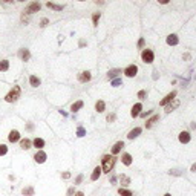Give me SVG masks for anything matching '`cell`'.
Here are the masks:
<instances>
[{"label": "cell", "mask_w": 196, "mask_h": 196, "mask_svg": "<svg viewBox=\"0 0 196 196\" xmlns=\"http://www.w3.org/2000/svg\"><path fill=\"white\" fill-rule=\"evenodd\" d=\"M81 181H83V175H78L75 179V184H81Z\"/></svg>", "instance_id": "f35d334b"}, {"label": "cell", "mask_w": 196, "mask_h": 196, "mask_svg": "<svg viewBox=\"0 0 196 196\" xmlns=\"http://www.w3.org/2000/svg\"><path fill=\"white\" fill-rule=\"evenodd\" d=\"M164 196H172V195H170V193H166V195H164Z\"/></svg>", "instance_id": "bcb514c9"}, {"label": "cell", "mask_w": 196, "mask_h": 196, "mask_svg": "<svg viewBox=\"0 0 196 196\" xmlns=\"http://www.w3.org/2000/svg\"><path fill=\"white\" fill-rule=\"evenodd\" d=\"M40 8H41V5L38 2H31V3H28V6H26V9L23 12H25V15H31L34 12H38Z\"/></svg>", "instance_id": "277c9868"}, {"label": "cell", "mask_w": 196, "mask_h": 196, "mask_svg": "<svg viewBox=\"0 0 196 196\" xmlns=\"http://www.w3.org/2000/svg\"><path fill=\"white\" fill-rule=\"evenodd\" d=\"M22 195L23 196H34V187H25L22 190Z\"/></svg>", "instance_id": "4316f807"}, {"label": "cell", "mask_w": 196, "mask_h": 196, "mask_svg": "<svg viewBox=\"0 0 196 196\" xmlns=\"http://www.w3.org/2000/svg\"><path fill=\"white\" fill-rule=\"evenodd\" d=\"M121 84V80H113V81H112V86L113 87H118Z\"/></svg>", "instance_id": "8d00e7d4"}, {"label": "cell", "mask_w": 196, "mask_h": 196, "mask_svg": "<svg viewBox=\"0 0 196 196\" xmlns=\"http://www.w3.org/2000/svg\"><path fill=\"white\" fill-rule=\"evenodd\" d=\"M46 158H48L46 152H43V150H38V152L34 155V161L37 163V164H43L44 161H46Z\"/></svg>", "instance_id": "8992f818"}, {"label": "cell", "mask_w": 196, "mask_h": 196, "mask_svg": "<svg viewBox=\"0 0 196 196\" xmlns=\"http://www.w3.org/2000/svg\"><path fill=\"white\" fill-rule=\"evenodd\" d=\"M118 179H120V182H121L123 187H127V185L130 184V178H129L127 175H120Z\"/></svg>", "instance_id": "ffe728a7"}, {"label": "cell", "mask_w": 196, "mask_h": 196, "mask_svg": "<svg viewBox=\"0 0 196 196\" xmlns=\"http://www.w3.org/2000/svg\"><path fill=\"white\" fill-rule=\"evenodd\" d=\"M29 84H31L32 87H38V86L41 84V81H40V78H38L37 75H31V77H29Z\"/></svg>", "instance_id": "5bb4252c"}, {"label": "cell", "mask_w": 196, "mask_h": 196, "mask_svg": "<svg viewBox=\"0 0 196 196\" xmlns=\"http://www.w3.org/2000/svg\"><path fill=\"white\" fill-rule=\"evenodd\" d=\"M179 141L182 142V144H187V142L190 141V133L189 132H181L179 133Z\"/></svg>", "instance_id": "d6986e66"}, {"label": "cell", "mask_w": 196, "mask_h": 196, "mask_svg": "<svg viewBox=\"0 0 196 196\" xmlns=\"http://www.w3.org/2000/svg\"><path fill=\"white\" fill-rule=\"evenodd\" d=\"M20 147H22L23 150H29V149L32 147V141H31L29 138H23V139H20Z\"/></svg>", "instance_id": "7c38bea8"}, {"label": "cell", "mask_w": 196, "mask_h": 196, "mask_svg": "<svg viewBox=\"0 0 196 196\" xmlns=\"http://www.w3.org/2000/svg\"><path fill=\"white\" fill-rule=\"evenodd\" d=\"M121 163H123L124 166H130V164H132V155H130V153H123Z\"/></svg>", "instance_id": "e0dca14e"}, {"label": "cell", "mask_w": 196, "mask_h": 196, "mask_svg": "<svg viewBox=\"0 0 196 196\" xmlns=\"http://www.w3.org/2000/svg\"><path fill=\"white\" fill-rule=\"evenodd\" d=\"M141 58L144 63L150 65V63H153V58H155V54H153V51L152 49H142L141 52Z\"/></svg>", "instance_id": "3957f363"}, {"label": "cell", "mask_w": 196, "mask_h": 196, "mask_svg": "<svg viewBox=\"0 0 196 196\" xmlns=\"http://www.w3.org/2000/svg\"><path fill=\"white\" fill-rule=\"evenodd\" d=\"M100 17H101V14H100V12H95V14L92 15V23H94V26H97V25H98V20H100Z\"/></svg>", "instance_id": "f546056e"}, {"label": "cell", "mask_w": 196, "mask_h": 196, "mask_svg": "<svg viewBox=\"0 0 196 196\" xmlns=\"http://www.w3.org/2000/svg\"><path fill=\"white\" fill-rule=\"evenodd\" d=\"M136 74H138V68L135 65H130V66H127L126 69H124V75L129 77V78H133Z\"/></svg>", "instance_id": "5b68a950"}, {"label": "cell", "mask_w": 196, "mask_h": 196, "mask_svg": "<svg viewBox=\"0 0 196 196\" xmlns=\"http://www.w3.org/2000/svg\"><path fill=\"white\" fill-rule=\"evenodd\" d=\"M34 129V124H28V130H32Z\"/></svg>", "instance_id": "ee69618b"}, {"label": "cell", "mask_w": 196, "mask_h": 196, "mask_svg": "<svg viewBox=\"0 0 196 196\" xmlns=\"http://www.w3.org/2000/svg\"><path fill=\"white\" fill-rule=\"evenodd\" d=\"M178 106H179V101H178L176 98H175V100H173V103H170V104L167 106V112H172V110H175V109L178 107Z\"/></svg>", "instance_id": "83f0119b"}, {"label": "cell", "mask_w": 196, "mask_h": 196, "mask_svg": "<svg viewBox=\"0 0 196 196\" xmlns=\"http://www.w3.org/2000/svg\"><path fill=\"white\" fill-rule=\"evenodd\" d=\"M61 176H63V179H68V178H70V173H69V172H65Z\"/></svg>", "instance_id": "b9f144b4"}, {"label": "cell", "mask_w": 196, "mask_h": 196, "mask_svg": "<svg viewBox=\"0 0 196 196\" xmlns=\"http://www.w3.org/2000/svg\"><path fill=\"white\" fill-rule=\"evenodd\" d=\"M101 173H103L101 167H95V168H94V172H92V175H91V179H92V181H97L98 178L101 176Z\"/></svg>", "instance_id": "2e32d148"}, {"label": "cell", "mask_w": 196, "mask_h": 196, "mask_svg": "<svg viewBox=\"0 0 196 196\" xmlns=\"http://www.w3.org/2000/svg\"><path fill=\"white\" fill-rule=\"evenodd\" d=\"M48 23H49V20H48V19H41L40 26H41V28H44V26H48Z\"/></svg>", "instance_id": "d590c367"}, {"label": "cell", "mask_w": 196, "mask_h": 196, "mask_svg": "<svg viewBox=\"0 0 196 196\" xmlns=\"http://www.w3.org/2000/svg\"><path fill=\"white\" fill-rule=\"evenodd\" d=\"M141 110H142V104H141V103H136V104L132 107V110H130L132 118H135V117H138V115H141Z\"/></svg>", "instance_id": "9c48e42d"}, {"label": "cell", "mask_w": 196, "mask_h": 196, "mask_svg": "<svg viewBox=\"0 0 196 196\" xmlns=\"http://www.w3.org/2000/svg\"><path fill=\"white\" fill-rule=\"evenodd\" d=\"M74 196H84V193H83V192H75Z\"/></svg>", "instance_id": "7bdbcfd3"}, {"label": "cell", "mask_w": 196, "mask_h": 196, "mask_svg": "<svg viewBox=\"0 0 196 196\" xmlns=\"http://www.w3.org/2000/svg\"><path fill=\"white\" fill-rule=\"evenodd\" d=\"M77 135H78V136H84V135H86V130H84L83 127H78V130H77Z\"/></svg>", "instance_id": "836d02e7"}, {"label": "cell", "mask_w": 196, "mask_h": 196, "mask_svg": "<svg viewBox=\"0 0 196 196\" xmlns=\"http://www.w3.org/2000/svg\"><path fill=\"white\" fill-rule=\"evenodd\" d=\"M144 44H146L144 38H139V41H138V48H144Z\"/></svg>", "instance_id": "74e56055"}, {"label": "cell", "mask_w": 196, "mask_h": 196, "mask_svg": "<svg viewBox=\"0 0 196 196\" xmlns=\"http://www.w3.org/2000/svg\"><path fill=\"white\" fill-rule=\"evenodd\" d=\"M115 118H117V117H115V113L107 115V123H113V121H115Z\"/></svg>", "instance_id": "e575fe53"}, {"label": "cell", "mask_w": 196, "mask_h": 196, "mask_svg": "<svg viewBox=\"0 0 196 196\" xmlns=\"http://www.w3.org/2000/svg\"><path fill=\"white\" fill-rule=\"evenodd\" d=\"M192 172H196V164H193V166H192Z\"/></svg>", "instance_id": "f6af8a7d"}, {"label": "cell", "mask_w": 196, "mask_h": 196, "mask_svg": "<svg viewBox=\"0 0 196 196\" xmlns=\"http://www.w3.org/2000/svg\"><path fill=\"white\" fill-rule=\"evenodd\" d=\"M104 109H106V104H104V101L98 100V101L95 103V110H97L98 113H101V112H104Z\"/></svg>", "instance_id": "603a6c76"}, {"label": "cell", "mask_w": 196, "mask_h": 196, "mask_svg": "<svg viewBox=\"0 0 196 196\" xmlns=\"http://www.w3.org/2000/svg\"><path fill=\"white\" fill-rule=\"evenodd\" d=\"M20 94H22L20 86H12V89L6 94L5 101H6V103H14V101H17V100L20 98Z\"/></svg>", "instance_id": "7a4b0ae2"}, {"label": "cell", "mask_w": 196, "mask_h": 196, "mask_svg": "<svg viewBox=\"0 0 196 196\" xmlns=\"http://www.w3.org/2000/svg\"><path fill=\"white\" fill-rule=\"evenodd\" d=\"M120 72H121V70H120V69H112V70H110V72L107 74V77H109V78H115V77H117V75H118Z\"/></svg>", "instance_id": "4dcf8cb0"}, {"label": "cell", "mask_w": 196, "mask_h": 196, "mask_svg": "<svg viewBox=\"0 0 196 196\" xmlns=\"http://www.w3.org/2000/svg\"><path fill=\"white\" fill-rule=\"evenodd\" d=\"M91 78H92V75H91V72H89V70L78 74V81H80V83H86V81H89Z\"/></svg>", "instance_id": "8fae6325"}, {"label": "cell", "mask_w": 196, "mask_h": 196, "mask_svg": "<svg viewBox=\"0 0 196 196\" xmlns=\"http://www.w3.org/2000/svg\"><path fill=\"white\" fill-rule=\"evenodd\" d=\"M150 113H152V110H147V112H141V117H142V118H146V117H149Z\"/></svg>", "instance_id": "60d3db41"}, {"label": "cell", "mask_w": 196, "mask_h": 196, "mask_svg": "<svg viewBox=\"0 0 196 196\" xmlns=\"http://www.w3.org/2000/svg\"><path fill=\"white\" fill-rule=\"evenodd\" d=\"M19 55L23 61H29V58H31V52L28 51V49H25V48H22V49H19Z\"/></svg>", "instance_id": "ba28073f"}, {"label": "cell", "mask_w": 196, "mask_h": 196, "mask_svg": "<svg viewBox=\"0 0 196 196\" xmlns=\"http://www.w3.org/2000/svg\"><path fill=\"white\" fill-rule=\"evenodd\" d=\"M175 97H176V92L173 91V92L168 94V95H167V97H166V98H164V100H163L161 103H159V104H161V106H167L170 101H173V100H175Z\"/></svg>", "instance_id": "4fadbf2b"}, {"label": "cell", "mask_w": 196, "mask_h": 196, "mask_svg": "<svg viewBox=\"0 0 196 196\" xmlns=\"http://www.w3.org/2000/svg\"><path fill=\"white\" fill-rule=\"evenodd\" d=\"M74 195H75V190H74V187H70L68 190V196H74Z\"/></svg>", "instance_id": "ab89813d"}, {"label": "cell", "mask_w": 196, "mask_h": 196, "mask_svg": "<svg viewBox=\"0 0 196 196\" xmlns=\"http://www.w3.org/2000/svg\"><path fill=\"white\" fill-rule=\"evenodd\" d=\"M9 69V61L8 60H2L0 61V72H6Z\"/></svg>", "instance_id": "484cf974"}, {"label": "cell", "mask_w": 196, "mask_h": 196, "mask_svg": "<svg viewBox=\"0 0 196 196\" xmlns=\"http://www.w3.org/2000/svg\"><path fill=\"white\" fill-rule=\"evenodd\" d=\"M46 6L49 8V9H54V11H61L65 8V5H57V3H52V2H48Z\"/></svg>", "instance_id": "7402d4cb"}, {"label": "cell", "mask_w": 196, "mask_h": 196, "mask_svg": "<svg viewBox=\"0 0 196 196\" xmlns=\"http://www.w3.org/2000/svg\"><path fill=\"white\" fill-rule=\"evenodd\" d=\"M115 167V156L113 155H104L103 156V166H101V170L103 173H110Z\"/></svg>", "instance_id": "6da1fadb"}, {"label": "cell", "mask_w": 196, "mask_h": 196, "mask_svg": "<svg viewBox=\"0 0 196 196\" xmlns=\"http://www.w3.org/2000/svg\"><path fill=\"white\" fill-rule=\"evenodd\" d=\"M8 153V147L5 144H0V156H5Z\"/></svg>", "instance_id": "1f68e13d"}, {"label": "cell", "mask_w": 196, "mask_h": 196, "mask_svg": "<svg viewBox=\"0 0 196 196\" xmlns=\"http://www.w3.org/2000/svg\"><path fill=\"white\" fill-rule=\"evenodd\" d=\"M118 195H121V196H133V193L130 192V190H127V189H118Z\"/></svg>", "instance_id": "f1b7e54d"}, {"label": "cell", "mask_w": 196, "mask_h": 196, "mask_svg": "<svg viewBox=\"0 0 196 196\" xmlns=\"http://www.w3.org/2000/svg\"><path fill=\"white\" fill-rule=\"evenodd\" d=\"M178 41H179V40H178V37H176L175 34H170V35L167 37V44H170V46H175V44H178Z\"/></svg>", "instance_id": "cb8c5ba5"}, {"label": "cell", "mask_w": 196, "mask_h": 196, "mask_svg": "<svg viewBox=\"0 0 196 196\" xmlns=\"http://www.w3.org/2000/svg\"><path fill=\"white\" fill-rule=\"evenodd\" d=\"M146 97H147V92L146 91H139L138 92V98H139V100H146Z\"/></svg>", "instance_id": "d6a6232c"}, {"label": "cell", "mask_w": 196, "mask_h": 196, "mask_svg": "<svg viewBox=\"0 0 196 196\" xmlns=\"http://www.w3.org/2000/svg\"><path fill=\"white\" fill-rule=\"evenodd\" d=\"M83 104H84V103H83L81 100H78V101H75V103H74L72 106H70V112H78L80 109H81V107H83Z\"/></svg>", "instance_id": "44dd1931"}, {"label": "cell", "mask_w": 196, "mask_h": 196, "mask_svg": "<svg viewBox=\"0 0 196 196\" xmlns=\"http://www.w3.org/2000/svg\"><path fill=\"white\" fill-rule=\"evenodd\" d=\"M123 147H124V142L123 141H118V142H115L113 144V147H112V155L115 156V155H118L121 150H123Z\"/></svg>", "instance_id": "30bf717a"}, {"label": "cell", "mask_w": 196, "mask_h": 196, "mask_svg": "<svg viewBox=\"0 0 196 196\" xmlns=\"http://www.w3.org/2000/svg\"><path fill=\"white\" fill-rule=\"evenodd\" d=\"M139 133H141V127H135V129H132V130L129 132L127 138H129V139H133V138L139 136Z\"/></svg>", "instance_id": "ac0fdd59"}, {"label": "cell", "mask_w": 196, "mask_h": 196, "mask_svg": "<svg viewBox=\"0 0 196 196\" xmlns=\"http://www.w3.org/2000/svg\"><path fill=\"white\" fill-rule=\"evenodd\" d=\"M158 120H159V115H153V117L150 118V120H147V123H146V127H147V129H150V127H152V126H153V124H155Z\"/></svg>", "instance_id": "d4e9b609"}, {"label": "cell", "mask_w": 196, "mask_h": 196, "mask_svg": "<svg viewBox=\"0 0 196 196\" xmlns=\"http://www.w3.org/2000/svg\"><path fill=\"white\" fill-rule=\"evenodd\" d=\"M32 146H34L35 149L41 150V149L44 147V139H43V138H35V139L32 141Z\"/></svg>", "instance_id": "9a60e30c"}, {"label": "cell", "mask_w": 196, "mask_h": 196, "mask_svg": "<svg viewBox=\"0 0 196 196\" xmlns=\"http://www.w3.org/2000/svg\"><path fill=\"white\" fill-rule=\"evenodd\" d=\"M22 138H20V132L19 130H11L9 133H8V141H9V142H12V144H14V142H17V141H20Z\"/></svg>", "instance_id": "52a82bcc"}]
</instances>
